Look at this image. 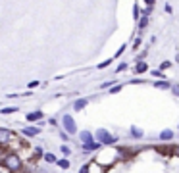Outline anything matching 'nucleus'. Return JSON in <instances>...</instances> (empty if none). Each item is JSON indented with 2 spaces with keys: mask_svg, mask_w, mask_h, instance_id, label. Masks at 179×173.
<instances>
[{
  "mask_svg": "<svg viewBox=\"0 0 179 173\" xmlns=\"http://www.w3.org/2000/svg\"><path fill=\"white\" fill-rule=\"evenodd\" d=\"M131 83H135V85H141V83H144V81H143V79H133Z\"/></svg>",
  "mask_w": 179,
  "mask_h": 173,
  "instance_id": "2f4dec72",
  "label": "nucleus"
},
{
  "mask_svg": "<svg viewBox=\"0 0 179 173\" xmlns=\"http://www.w3.org/2000/svg\"><path fill=\"white\" fill-rule=\"evenodd\" d=\"M170 67H172V62H167V60H166V62H162V64H160V71H164V69H170Z\"/></svg>",
  "mask_w": 179,
  "mask_h": 173,
  "instance_id": "5701e85b",
  "label": "nucleus"
},
{
  "mask_svg": "<svg viewBox=\"0 0 179 173\" xmlns=\"http://www.w3.org/2000/svg\"><path fill=\"white\" fill-rule=\"evenodd\" d=\"M42 118H44V112H41V110H35V112H31V113H27V115H25V119H27L29 123L42 121Z\"/></svg>",
  "mask_w": 179,
  "mask_h": 173,
  "instance_id": "1a4fd4ad",
  "label": "nucleus"
},
{
  "mask_svg": "<svg viewBox=\"0 0 179 173\" xmlns=\"http://www.w3.org/2000/svg\"><path fill=\"white\" fill-rule=\"evenodd\" d=\"M133 71H135V73H144V71H148V64L144 62V60H141V62H137L135 67H133Z\"/></svg>",
  "mask_w": 179,
  "mask_h": 173,
  "instance_id": "2eb2a0df",
  "label": "nucleus"
},
{
  "mask_svg": "<svg viewBox=\"0 0 179 173\" xmlns=\"http://www.w3.org/2000/svg\"><path fill=\"white\" fill-rule=\"evenodd\" d=\"M60 150H62V154H64L65 158H68V156H71V150H70V146H65V144H62V148H60Z\"/></svg>",
  "mask_w": 179,
  "mask_h": 173,
  "instance_id": "4be33fe9",
  "label": "nucleus"
},
{
  "mask_svg": "<svg viewBox=\"0 0 179 173\" xmlns=\"http://www.w3.org/2000/svg\"><path fill=\"white\" fill-rule=\"evenodd\" d=\"M177 131H179V125H177Z\"/></svg>",
  "mask_w": 179,
  "mask_h": 173,
  "instance_id": "72a5a7b5",
  "label": "nucleus"
},
{
  "mask_svg": "<svg viewBox=\"0 0 179 173\" xmlns=\"http://www.w3.org/2000/svg\"><path fill=\"white\" fill-rule=\"evenodd\" d=\"M123 50H125V46H121V48H119V50L116 52V58H118V56H121V54H123Z\"/></svg>",
  "mask_w": 179,
  "mask_h": 173,
  "instance_id": "7c9ffc66",
  "label": "nucleus"
},
{
  "mask_svg": "<svg viewBox=\"0 0 179 173\" xmlns=\"http://www.w3.org/2000/svg\"><path fill=\"white\" fill-rule=\"evenodd\" d=\"M148 14H144L143 17H141V21H139V29H147V25H148Z\"/></svg>",
  "mask_w": 179,
  "mask_h": 173,
  "instance_id": "6ab92c4d",
  "label": "nucleus"
},
{
  "mask_svg": "<svg viewBox=\"0 0 179 173\" xmlns=\"http://www.w3.org/2000/svg\"><path fill=\"white\" fill-rule=\"evenodd\" d=\"M173 148H175V156H179V144H173Z\"/></svg>",
  "mask_w": 179,
  "mask_h": 173,
  "instance_id": "473e14b6",
  "label": "nucleus"
},
{
  "mask_svg": "<svg viewBox=\"0 0 179 173\" xmlns=\"http://www.w3.org/2000/svg\"><path fill=\"white\" fill-rule=\"evenodd\" d=\"M144 4H147V8H154V4H156V0H144Z\"/></svg>",
  "mask_w": 179,
  "mask_h": 173,
  "instance_id": "bb28decb",
  "label": "nucleus"
},
{
  "mask_svg": "<svg viewBox=\"0 0 179 173\" xmlns=\"http://www.w3.org/2000/svg\"><path fill=\"white\" fill-rule=\"evenodd\" d=\"M62 127H64V131L68 135H77V133H79V131H77V123H75V119L71 118L70 113H65L62 118Z\"/></svg>",
  "mask_w": 179,
  "mask_h": 173,
  "instance_id": "39448f33",
  "label": "nucleus"
},
{
  "mask_svg": "<svg viewBox=\"0 0 179 173\" xmlns=\"http://www.w3.org/2000/svg\"><path fill=\"white\" fill-rule=\"evenodd\" d=\"M129 135H131L133 138H137V141H139V138H143V137H144L143 129H139V127H131V129H129Z\"/></svg>",
  "mask_w": 179,
  "mask_h": 173,
  "instance_id": "dca6fc26",
  "label": "nucleus"
},
{
  "mask_svg": "<svg viewBox=\"0 0 179 173\" xmlns=\"http://www.w3.org/2000/svg\"><path fill=\"white\" fill-rule=\"evenodd\" d=\"M0 171L2 173H21L23 171V160L17 152L10 150L0 160Z\"/></svg>",
  "mask_w": 179,
  "mask_h": 173,
  "instance_id": "f257e3e1",
  "label": "nucleus"
},
{
  "mask_svg": "<svg viewBox=\"0 0 179 173\" xmlns=\"http://www.w3.org/2000/svg\"><path fill=\"white\" fill-rule=\"evenodd\" d=\"M35 87H39V81H31V83H29V89H35Z\"/></svg>",
  "mask_w": 179,
  "mask_h": 173,
  "instance_id": "c756f323",
  "label": "nucleus"
},
{
  "mask_svg": "<svg viewBox=\"0 0 179 173\" xmlns=\"http://www.w3.org/2000/svg\"><path fill=\"white\" fill-rule=\"evenodd\" d=\"M172 92H173V96H179V85H172V89H170Z\"/></svg>",
  "mask_w": 179,
  "mask_h": 173,
  "instance_id": "a878e982",
  "label": "nucleus"
},
{
  "mask_svg": "<svg viewBox=\"0 0 179 173\" xmlns=\"http://www.w3.org/2000/svg\"><path fill=\"white\" fill-rule=\"evenodd\" d=\"M100 148H102V144H100V142H87V144H81V150H83V152H96V150H100Z\"/></svg>",
  "mask_w": 179,
  "mask_h": 173,
  "instance_id": "9d476101",
  "label": "nucleus"
},
{
  "mask_svg": "<svg viewBox=\"0 0 179 173\" xmlns=\"http://www.w3.org/2000/svg\"><path fill=\"white\" fill-rule=\"evenodd\" d=\"M125 69H127V64H119L118 69H116V73H121V71H125Z\"/></svg>",
  "mask_w": 179,
  "mask_h": 173,
  "instance_id": "393cba45",
  "label": "nucleus"
},
{
  "mask_svg": "<svg viewBox=\"0 0 179 173\" xmlns=\"http://www.w3.org/2000/svg\"><path fill=\"white\" fill-rule=\"evenodd\" d=\"M42 160L46 161V164H56V161H58V158H56V154H54V152H44Z\"/></svg>",
  "mask_w": 179,
  "mask_h": 173,
  "instance_id": "a211bd4d",
  "label": "nucleus"
},
{
  "mask_svg": "<svg viewBox=\"0 0 179 173\" xmlns=\"http://www.w3.org/2000/svg\"><path fill=\"white\" fill-rule=\"evenodd\" d=\"M60 137H62V141H68V138H70V135L65 133V131H62V133H60Z\"/></svg>",
  "mask_w": 179,
  "mask_h": 173,
  "instance_id": "c85d7f7f",
  "label": "nucleus"
},
{
  "mask_svg": "<svg viewBox=\"0 0 179 173\" xmlns=\"http://www.w3.org/2000/svg\"><path fill=\"white\" fill-rule=\"evenodd\" d=\"M41 133V127L37 125V127H23V129H21V135H23V137H37Z\"/></svg>",
  "mask_w": 179,
  "mask_h": 173,
  "instance_id": "9b49d317",
  "label": "nucleus"
},
{
  "mask_svg": "<svg viewBox=\"0 0 179 173\" xmlns=\"http://www.w3.org/2000/svg\"><path fill=\"white\" fill-rule=\"evenodd\" d=\"M77 135H79V142H81V144L94 142V141H96V138H94V135H93L91 131H89V129H85V131H79Z\"/></svg>",
  "mask_w": 179,
  "mask_h": 173,
  "instance_id": "0eeeda50",
  "label": "nucleus"
},
{
  "mask_svg": "<svg viewBox=\"0 0 179 173\" xmlns=\"http://www.w3.org/2000/svg\"><path fill=\"white\" fill-rule=\"evenodd\" d=\"M119 90H121V85H116V87H112V89H110L112 94H116V92H119Z\"/></svg>",
  "mask_w": 179,
  "mask_h": 173,
  "instance_id": "cd10ccee",
  "label": "nucleus"
},
{
  "mask_svg": "<svg viewBox=\"0 0 179 173\" xmlns=\"http://www.w3.org/2000/svg\"><path fill=\"white\" fill-rule=\"evenodd\" d=\"M16 112H17L16 106H8V108H2V110H0V113H2V115H10V113H16Z\"/></svg>",
  "mask_w": 179,
  "mask_h": 173,
  "instance_id": "aec40b11",
  "label": "nucleus"
},
{
  "mask_svg": "<svg viewBox=\"0 0 179 173\" xmlns=\"http://www.w3.org/2000/svg\"><path fill=\"white\" fill-rule=\"evenodd\" d=\"M87 104H89V98H77L73 102V112H83L87 108Z\"/></svg>",
  "mask_w": 179,
  "mask_h": 173,
  "instance_id": "ddd939ff",
  "label": "nucleus"
},
{
  "mask_svg": "<svg viewBox=\"0 0 179 173\" xmlns=\"http://www.w3.org/2000/svg\"><path fill=\"white\" fill-rule=\"evenodd\" d=\"M154 87L156 89H172V83L167 79H160V81H154Z\"/></svg>",
  "mask_w": 179,
  "mask_h": 173,
  "instance_id": "f3484780",
  "label": "nucleus"
},
{
  "mask_svg": "<svg viewBox=\"0 0 179 173\" xmlns=\"http://www.w3.org/2000/svg\"><path fill=\"white\" fill-rule=\"evenodd\" d=\"M160 141L162 142H172L173 141V137H175V133L172 131V129H164V131H160Z\"/></svg>",
  "mask_w": 179,
  "mask_h": 173,
  "instance_id": "f8f14e48",
  "label": "nucleus"
},
{
  "mask_svg": "<svg viewBox=\"0 0 179 173\" xmlns=\"http://www.w3.org/2000/svg\"><path fill=\"white\" fill-rule=\"evenodd\" d=\"M56 166H58L60 169H70V167H71V160H70V158H58Z\"/></svg>",
  "mask_w": 179,
  "mask_h": 173,
  "instance_id": "4468645a",
  "label": "nucleus"
},
{
  "mask_svg": "<svg viewBox=\"0 0 179 173\" xmlns=\"http://www.w3.org/2000/svg\"><path fill=\"white\" fill-rule=\"evenodd\" d=\"M42 156H44V152H42V148H37V150H35V154H33V158H31V161H37V160H42Z\"/></svg>",
  "mask_w": 179,
  "mask_h": 173,
  "instance_id": "412c9836",
  "label": "nucleus"
},
{
  "mask_svg": "<svg viewBox=\"0 0 179 173\" xmlns=\"http://www.w3.org/2000/svg\"><path fill=\"white\" fill-rule=\"evenodd\" d=\"M87 167H89V173H106V167H104V166H100L98 161H94V160L89 161Z\"/></svg>",
  "mask_w": 179,
  "mask_h": 173,
  "instance_id": "6e6552de",
  "label": "nucleus"
},
{
  "mask_svg": "<svg viewBox=\"0 0 179 173\" xmlns=\"http://www.w3.org/2000/svg\"><path fill=\"white\" fill-rule=\"evenodd\" d=\"M110 64H112V60H106V62H100V64H98V69H104V67H108Z\"/></svg>",
  "mask_w": 179,
  "mask_h": 173,
  "instance_id": "b1692460",
  "label": "nucleus"
},
{
  "mask_svg": "<svg viewBox=\"0 0 179 173\" xmlns=\"http://www.w3.org/2000/svg\"><path fill=\"white\" fill-rule=\"evenodd\" d=\"M94 138H96V142H100L102 146H116L118 144V138L112 135L108 129H102V127L94 133Z\"/></svg>",
  "mask_w": 179,
  "mask_h": 173,
  "instance_id": "7ed1b4c3",
  "label": "nucleus"
},
{
  "mask_svg": "<svg viewBox=\"0 0 179 173\" xmlns=\"http://www.w3.org/2000/svg\"><path fill=\"white\" fill-rule=\"evenodd\" d=\"M118 160H121V156H119V150L116 146H102L100 152L94 156V161H98V164L104 166L106 169H110Z\"/></svg>",
  "mask_w": 179,
  "mask_h": 173,
  "instance_id": "f03ea898",
  "label": "nucleus"
},
{
  "mask_svg": "<svg viewBox=\"0 0 179 173\" xmlns=\"http://www.w3.org/2000/svg\"><path fill=\"white\" fill-rule=\"evenodd\" d=\"M154 150L158 152L160 156H166V158H173L175 156V148L172 142H164V144H156Z\"/></svg>",
  "mask_w": 179,
  "mask_h": 173,
  "instance_id": "423d86ee",
  "label": "nucleus"
},
{
  "mask_svg": "<svg viewBox=\"0 0 179 173\" xmlns=\"http://www.w3.org/2000/svg\"><path fill=\"white\" fill-rule=\"evenodd\" d=\"M16 141V133L12 129H6V127H0V148H6Z\"/></svg>",
  "mask_w": 179,
  "mask_h": 173,
  "instance_id": "20e7f679",
  "label": "nucleus"
}]
</instances>
